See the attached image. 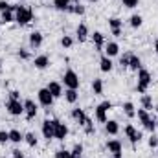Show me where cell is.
<instances>
[{
    "mask_svg": "<svg viewBox=\"0 0 158 158\" xmlns=\"http://www.w3.org/2000/svg\"><path fill=\"white\" fill-rule=\"evenodd\" d=\"M24 140V136L17 131V129H13V131H9V142H13V143H20Z\"/></svg>",
    "mask_w": 158,
    "mask_h": 158,
    "instance_id": "obj_24",
    "label": "cell"
},
{
    "mask_svg": "<svg viewBox=\"0 0 158 158\" xmlns=\"http://www.w3.org/2000/svg\"><path fill=\"white\" fill-rule=\"evenodd\" d=\"M142 22H143V19H142L140 15H132V17H131V26H132V28H140Z\"/></svg>",
    "mask_w": 158,
    "mask_h": 158,
    "instance_id": "obj_32",
    "label": "cell"
},
{
    "mask_svg": "<svg viewBox=\"0 0 158 158\" xmlns=\"http://www.w3.org/2000/svg\"><path fill=\"white\" fill-rule=\"evenodd\" d=\"M143 127H145V129H147L149 132H155V129H156V121L149 118L147 121H145V123H143Z\"/></svg>",
    "mask_w": 158,
    "mask_h": 158,
    "instance_id": "obj_35",
    "label": "cell"
},
{
    "mask_svg": "<svg viewBox=\"0 0 158 158\" xmlns=\"http://www.w3.org/2000/svg\"><path fill=\"white\" fill-rule=\"evenodd\" d=\"M64 98H66V101L68 103H76L77 101V90H74V88H66V92H64Z\"/></svg>",
    "mask_w": 158,
    "mask_h": 158,
    "instance_id": "obj_23",
    "label": "cell"
},
{
    "mask_svg": "<svg viewBox=\"0 0 158 158\" xmlns=\"http://www.w3.org/2000/svg\"><path fill=\"white\" fill-rule=\"evenodd\" d=\"M121 2H123V6H125V7H131V9L138 6V0H121Z\"/></svg>",
    "mask_w": 158,
    "mask_h": 158,
    "instance_id": "obj_39",
    "label": "cell"
},
{
    "mask_svg": "<svg viewBox=\"0 0 158 158\" xmlns=\"http://www.w3.org/2000/svg\"><path fill=\"white\" fill-rule=\"evenodd\" d=\"M55 158H72V151H66V149H59L55 153Z\"/></svg>",
    "mask_w": 158,
    "mask_h": 158,
    "instance_id": "obj_36",
    "label": "cell"
},
{
    "mask_svg": "<svg viewBox=\"0 0 158 158\" xmlns=\"http://www.w3.org/2000/svg\"><path fill=\"white\" fill-rule=\"evenodd\" d=\"M40 44H42V33L40 31H33L30 35V46L31 48H40Z\"/></svg>",
    "mask_w": 158,
    "mask_h": 158,
    "instance_id": "obj_14",
    "label": "cell"
},
{
    "mask_svg": "<svg viewBox=\"0 0 158 158\" xmlns=\"http://www.w3.org/2000/svg\"><path fill=\"white\" fill-rule=\"evenodd\" d=\"M37 96H39V103L42 105V107H50V105L53 103V96L50 94L48 88H40Z\"/></svg>",
    "mask_w": 158,
    "mask_h": 158,
    "instance_id": "obj_7",
    "label": "cell"
},
{
    "mask_svg": "<svg viewBox=\"0 0 158 158\" xmlns=\"http://www.w3.org/2000/svg\"><path fill=\"white\" fill-rule=\"evenodd\" d=\"M83 127H85V132H86V134H94V131H96V127H94V123H92V119L90 118L85 119Z\"/></svg>",
    "mask_w": 158,
    "mask_h": 158,
    "instance_id": "obj_30",
    "label": "cell"
},
{
    "mask_svg": "<svg viewBox=\"0 0 158 158\" xmlns=\"http://www.w3.org/2000/svg\"><path fill=\"white\" fill-rule=\"evenodd\" d=\"M15 20V11H2V24H9Z\"/></svg>",
    "mask_w": 158,
    "mask_h": 158,
    "instance_id": "obj_25",
    "label": "cell"
},
{
    "mask_svg": "<svg viewBox=\"0 0 158 158\" xmlns=\"http://www.w3.org/2000/svg\"><path fill=\"white\" fill-rule=\"evenodd\" d=\"M92 90H94L96 96L103 94V81H101V79H94V83H92Z\"/></svg>",
    "mask_w": 158,
    "mask_h": 158,
    "instance_id": "obj_26",
    "label": "cell"
},
{
    "mask_svg": "<svg viewBox=\"0 0 158 158\" xmlns=\"http://www.w3.org/2000/svg\"><path fill=\"white\" fill-rule=\"evenodd\" d=\"M155 50H156V55H158V39H156V42H155Z\"/></svg>",
    "mask_w": 158,
    "mask_h": 158,
    "instance_id": "obj_45",
    "label": "cell"
},
{
    "mask_svg": "<svg viewBox=\"0 0 158 158\" xmlns=\"http://www.w3.org/2000/svg\"><path fill=\"white\" fill-rule=\"evenodd\" d=\"M81 155H83V145L76 143L74 149H72V158H81Z\"/></svg>",
    "mask_w": 158,
    "mask_h": 158,
    "instance_id": "obj_34",
    "label": "cell"
},
{
    "mask_svg": "<svg viewBox=\"0 0 158 158\" xmlns=\"http://www.w3.org/2000/svg\"><path fill=\"white\" fill-rule=\"evenodd\" d=\"M11 153H13V158H24V155H22V151H19V149H13Z\"/></svg>",
    "mask_w": 158,
    "mask_h": 158,
    "instance_id": "obj_43",
    "label": "cell"
},
{
    "mask_svg": "<svg viewBox=\"0 0 158 158\" xmlns=\"http://www.w3.org/2000/svg\"><path fill=\"white\" fill-rule=\"evenodd\" d=\"M129 59H131V53H125V55H121V59H119V64H121V68L129 66Z\"/></svg>",
    "mask_w": 158,
    "mask_h": 158,
    "instance_id": "obj_38",
    "label": "cell"
},
{
    "mask_svg": "<svg viewBox=\"0 0 158 158\" xmlns=\"http://www.w3.org/2000/svg\"><path fill=\"white\" fill-rule=\"evenodd\" d=\"M52 123H53V134H55V138L57 140H64L66 134H68V127L64 123H61L59 119H52Z\"/></svg>",
    "mask_w": 158,
    "mask_h": 158,
    "instance_id": "obj_5",
    "label": "cell"
},
{
    "mask_svg": "<svg viewBox=\"0 0 158 158\" xmlns=\"http://www.w3.org/2000/svg\"><path fill=\"white\" fill-rule=\"evenodd\" d=\"M46 88L50 90V94L53 96V99H55V98H61V96H63V88H61V85H59V83H55V81H52V83H50V85H48Z\"/></svg>",
    "mask_w": 158,
    "mask_h": 158,
    "instance_id": "obj_13",
    "label": "cell"
},
{
    "mask_svg": "<svg viewBox=\"0 0 158 158\" xmlns=\"http://www.w3.org/2000/svg\"><path fill=\"white\" fill-rule=\"evenodd\" d=\"M53 6L59 11H66V7L70 6V0H53Z\"/></svg>",
    "mask_w": 158,
    "mask_h": 158,
    "instance_id": "obj_29",
    "label": "cell"
},
{
    "mask_svg": "<svg viewBox=\"0 0 158 158\" xmlns=\"http://www.w3.org/2000/svg\"><path fill=\"white\" fill-rule=\"evenodd\" d=\"M123 110H125V114H127L129 118H134V116H136V110H134V105H132L131 101H127V103H123Z\"/></svg>",
    "mask_w": 158,
    "mask_h": 158,
    "instance_id": "obj_27",
    "label": "cell"
},
{
    "mask_svg": "<svg viewBox=\"0 0 158 158\" xmlns=\"http://www.w3.org/2000/svg\"><path fill=\"white\" fill-rule=\"evenodd\" d=\"M9 96H11V99H20V94H19L17 90H11V92H9Z\"/></svg>",
    "mask_w": 158,
    "mask_h": 158,
    "instance_id": "obj_44",
    "label": "cell"
},
{
    "mask_svg": "<svg viewBox=\"0 0 158 158\" xmlns=\"http://www.w3.org/2000/svg\"><path fill=\"white\" fill-rule=\"evenodd\" d=\"M63 81H64V86H66V88H74V90H77V86H79V76L74 72V70H66V72H64V77H63Z\"/></svg>",
    "mask_w": 158,
    "mask_h": 158,
    "instance_id": "obj_4",
    "label": "cell"
},
{
    "mask_svg": "<svg viewBox=\"0 0 158 158\" xmlns=\"http://www.w3.org/2000/svg\"><path fill=\"white\" fill-rule=\"evenodd\" d=\"M149 147H158V138L156 136H151V138H149Z\"/></svg>",
    "mask_w": 158,
    "mask_h": 158,
    "instance_id": "obj_41",
    "label": "cell"
},
{
    "mask_svg": "<svg viewBox=\"0 0 158 158\" xmlns=\"http://www.w3.org/2000/svg\"><path fill=\"white\" fill-rule=\"evenodd\" d=\"M6 109H7V112H9L11 116H20V114L24 112V103H22L20 99H9V101L6 103Z\"/></svg>",
    "mask_w": 158,
    "mask_h": 158,
    "instance_id": "obj_3",
    "label": "cell"
},
{
    "mask_svg": "<svg viewBox=\"0 0 158 158\" xmlns=\"http://www.w3.org/2000/svg\"><path fill=\"white\" fill-rule=\"evenodd\" d=\"M121 20L119 19H109V26H110V30H112V35H116V37H119L121 35Z\"/></svg>",
    "mask_w": 158,
    "mask_h": 158,
    "instance_id": "obj_12",
    "label": "cell"
},
{
    "mask_svg": "<svg viewBox=\"0 0 158 158\" xmlns=\"http://www.w3.org/2000/svg\"><path fill=\"white\" fill-rule=\"evenodd\" d=\"M33 64H35V68H39V70H44V68L50 64V59H48V55H39V57H35Z\"/></svg>",
    "mask_w": 158,
    "mask_h": 158,
    "instance_id": "obj_15",
    "label": "cell"
},
{
    "mask_svg": "<svg viewBox=\"0 0 158 158\" xmlns=\"http://www.w3.org/2000/svg\"><path fill=\"white\" fill-rule=\"evenodd\" d=\"M74 2H76V4H79V0H74Z\"/></svg>",
    "mask_w": 158,
    "mask_h": 158,
    "instance_id": "obj_47",
    "label": "cell"
},
{
    "mask_svg": "<svg viewBox=\"0 0 158 158\" xmlns=\"http://www.w3.org/2000/svg\"><path fill=\"white\" fill-rule=\"evenodd\" d=\"M92 40H94V44H96V48H98V50H101V48H103V44H105V37H103V33H101V31H94Z\"/></svg>",
    "mask_w": 158,
    "mask_h": 158,
    "instance_id": "obj_22",
    "label": "cell"
},
{
    "mask_svg": "<svg viewBox=\"0 0 158 158\" xmlns=\"http://www.w3.org/2000/svg\"><path fill=\"white\" fill-rule=\"evenodd\" d=\"M105 131H107L109 134H118V132H119L118 121H114V119H109V121H105Z\"/></svg>",
    "mask_w": 158,
    "mask_h": 158,
    "instance_id": "obj_16",
    "label": "cell"
},
{
    "mask_svg": "<svg viewBox=\"0 0 158 158\" xmlns=\"http://www.w3.org/2000/svg\"><path fill=\"white\" fill-rule=\"evenodd\" d=\"M110 109H112L110 101H103L101 105H98V109H96V119L101 121V123H105L107 121V110H110Z\"/></svg>",
    "mask_w": 158,
    "mask_h": 158,
    "instance_id": "obj_6",
    "label": "cell"
},
{
    "mask_svg": "<svg viewBox=\"0 0 158 158\" xmlns=\"http://www.w3.org/2000/svg\"><path fill=\"white\" fill-rule=\"evenodd\" d=\"M24 142H26L30 147H35V145H37V138H35V134H33V132H28V134L24 136Z\"/></svg>",
    "mask_w": 158,
    "mask_h": 158,
    "instance_id": "obj_31",
    "label": "cell"
},
{
    "mask_svg": "<svg viewBox=\"0 0 158 158\" xmlns=\"http://www.w3.org/2000/svg\"><path fill=\"white\" fill-rule=\"evenodd\" d=\"M42 136L50 142L52 138H55V134H53V123H52V119H44L42 121Z\"/></svg>",
    "mask_w": 158,
    "mask_h": 158,
    "instance_id": "obj_10",
    "label": "cell"
},
{
    "mask_svg": "<svg viewBox=\"0 0 158 158\" xmlns=\"http://www.w3.org/2000/svg\"><path fill=\"white\" fill-rule=\"evenodd\" d=\"M94 2H96V0H94Z\"/></svg>",
    "mask_w": 158,
    "mask_h": 158,
    "instance_id": "obj_49",
    "label": "cell"
},
{
    "mask_svg": "<svg viewBox=\"0 0 158 158\" xmlns=\"http://www.w3.org/2000/svg\"><path fill=\"white\" fill-rule=\"evenodd\" d=\"M107 149L114 155V158H121V143H119L118 140H110V142H107Z\"/></svg>",
    "mask_w": 158,
    "mask_h": 158,
    "instance_id": "obj_11",
    "label": "cell"
},
{
    "mask_svg": "<svg viewBox=\"0 0 158 158\" xmlns=\"http://www.w3.org/2000/svg\"><path fill=\"white\" fill-rule=\"evenodd\" d=\"M72 118L76 119L79 125H83V123H85V119L88 118V116L85 114V110H83V109H74V110H72Z\"/></svg>",
    "mask_w": 158,
    "mask_h": 158,
    "instance_id": "obj_19",
    "label": "cell"
},
{
    "mask_svg": "<svg viewBox=\"0 0 158 158\" xmlns=\"http://www.w3.org/2000/svg\"><path fill=\"white\" fill-rule=\"evenodd\" d=\"M99 68H101V72H110V70H112V61H110V57L103 55V57L99 59Z\"/></svg>",
    "mask_w": 158,
    "mask_h": 158,
    "instance_id": "obj_18",
    "label": "cell"
},
{
    "mask_svg": "<svg viewBox=\"0 0 158 158\" xmlns=\"http://www.w3.org/2000/svg\"><path fill=\"white\" fill-rule=\"evenodd\" d=\"M61 44H63L64 48H70V46L74 44V39H72V37H68V35H64V37L61 39Z\"/></svg>",
    "mask_w": 158,
    "mask_h": 158,
    "instance_id": "obj_37",
    "label": "cell"
},
{
    "mask_svg": "<svg viewBox=\"0 0 158 158\" xmlns=\"http://www.w3.org/2000/svg\"><path fill=\"white\" fill-rule=\"evenodd\" d=\"M136 116H138V119H140L142 123H145V121L149 119V112H147L145 109H138V112H136Z\"/></svg>",
    "mask_w": 158,
    "mask_h": 158,
    "instance_id": "obj_33",
    "label": "cell"
},
{
    "mask_svg": "<svg viewBox=\"0 0 158 158\" xmlns=\"http://www.w3.org/2000/svg\"><path fill=\"white\" fill-rule=\"evenodd\" d=\"M31 19H33L31 7H28V6H17V9H15V22H19L20 26H26Z\"/></svg>",
    "mask_w": 158,
    "mask_h": 158,
    "instance_id": "obj_1",
    "label": "cell"
},
{
    "mask_svg": "<svg viewBox=\"0 0 158 158\" xmlns=\"http://www.w3.org/2000/svg\"><path fill=\"white\" fill-rule=\"evenodd\" d=\"M19 57H20V59H28V57H30V53H28L26 50H19Z\"/></svg>",
    "mask_w": 158,
    "mask_h": 158,
    "instance_id": "obj_42",
    "label": "cell"
},
{
    "mask_svg": "<svg viewBox=\"0 0 158 158\" xmlns=\"http://www.w3.org/2000/svg\"><path fill=\"white\" fill-rule=\"evenodd\" d=\"M129 68H131V70H134V72H138V70L142 68V61H140V57H138V55L131 53V59H129Z\"/></svg>",
    "mask_w": 158,
    "mask_h": 158,
    "instance_id": "obj_17",
    "label": "cell"
},
{
    "mask_svg": "<svg viewBox=\"0 0 158 158\" xmlns=\"http://www.w3.org/2000/svg\"><path fill=\"white\" fill-rule=\"evenodd\" d=\"M142 105H143V109L149 112V110L153 109V99H151V96H147V94L142 96Z\"/></svg>",
    "mask_w": 158,
    "mask_h": 158,
    "instance_id": "obj_28",
    "label": "cell"
},
{
    "mask_svg": "<svg viewBox=\"0 0 158 158\" xmlns=\"http://www.w3.org/2000/svg\"><path fill=\"white\" fill-rule=\"evenodd\" d=\"M149 85H151V74L147 70L140 68L138 70V85H136V90L140 94H145V90L149 88Z\"/></svg>",
    "mask_w": 158,
    "mask_h": 158,
    "instance_id": "obj_2",
    "label": "cell"
},
{
    "mask_svg": "<svg viewBox=\"0 0 158 158\" xmlns=\"http://www.w3.org/2000/svg\"><path fill=\"white\" fill-rule=\"evenodd\" d=\"M118 52H119V46L116 42H107V46H105L107 57H114V55H118Z\"/></svg>",
    "mask_w": 158,
    "mask_h": 158,
    "instance_id": "obj_20",
    "label": "cell"
},
{
    "mask_svg": "<svg viewBox=\"0 0 158 158\" xmlns=\"http://www.w3.org/2000/svg\"><path fill=\"white\" fill-rule=\"evenodd\" d=\"M24 114H26L28 119H33L37 116V105H35L31 99H26V101H24Z\"/></svg>",
    "mask_w": 158,
    "mask_h": 158,
    "instance_id": "obj_9",
    "label": "cell"
},
{
    "mask_svg": "<svg viewBox=\"0 0 158 158\" xmlns=\"http://www.w3.org/2000/svg\"><path fill=\"white\" fill-rule=\"evenodd\" d=\"M125 134H127V138L131 140V143L134 145V143H138L140 140H142V132H138L132 125H127L125 127Z\"/></svg>",
    "mask_w": 158,
    "mask_h": 158,
    "instance_id": "obj_8",
    "label": "cell"
},
{
    "mask_svg": "<svg viewBox=\"0 0 158 158\" xmlns=\"http://www.w3.org/2000/svg\"><path fill=\"white\" fill-rule=\"evenodd\" d=\"M0 74H2V59H0Z\"/></svg>",
    "mask_w": 158,
    "mask_h": 158,
    "instance_id": "obj_46",
    "label": "cell"
},
{
    "mask_svg": "<svg viewBox=\"0 0 158 158\" xmlns=\"http://www.w3.org/2000/svg\"><path fill=\"white\" fill-rule=\"evenodd\" d=\"M9 140V132H6V131H0V143H6Z\"/></svg>",
    "mask_w": 158,
    "mask_h": 158,
    "instance_id": "obj_40",
    "label": "cell"
},
{
    "mask_svg": "<svg viewBox=\"0 0 158 158\" xmlns=\"http://www.w3.org/2000/svg\"><path fill=\"white\" fill-rule=\"evenodd\" d=\"M76 33H77V40L79 42H85L86 37H88V28H86V24H79Z\"/></svg>",
    "mask_w": 158,
    "mask_h": 158,
    "instance_id": "obj_21",
    "label": "cell"
},
{
    "mask_svg": "<svg viewBox=\"0 0 158 158\" xmlns=\"http://www.w3.org/2000/svg\"><path fill=\"white\" fill-rule=\"evenodd\" d=\"M156 112H158V105H156Z\"/></svg>",
    "mask_w": 158,
    "mask_h": 158,
    "instance_id": "obj_48",
    "label": "cell"
}]
</instances>
